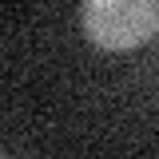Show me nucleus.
<instances>
[{"label":"nucleus","instance_id":"obj_1","mask_svg":"<svg viewBox=\"0 0 159 159\" xmlns=\"http://www.w3.org/2000/svg\"><path fill=\"white\" fill-rule=\"evenodd\" d=\"M80 24L96 48L131 52L155 36L159 0H80Z\"/></svg>","mask_w":159,"mask_h":159}]
</instances>
